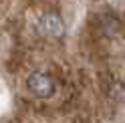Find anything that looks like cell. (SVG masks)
Segmentation results:
<instances>
[{
  "label": "cell",
  "instance_id": "2",
  "mask_svg": "<svg viewBox=\"0 0 125 123\" xmlns=\"http://www.w3.org/2000/svg\"><path fill=\"white\" fill-rule=\"evenodd\" d=\"M41 28H42V34H49V36H62V32H65L62 20L57 14H46V16H42Z\"/></svg>",
  "mask_w": 125,
  "mask_h": 123
},
{
  "label": "cell",
  "instance_id": "1",
  "mask_svg": "<svg viewBox=\"0 0 125 123\" xmlns=\"http://www.w3.org/2000/svg\"><path fill=\"white\" fill-rule=\"evenodd\" d=\"M26 87L32 95L41 97V99H49L54 95V81L49 73L44 71H34L28 75L26 79Z\"/></svg>",
  "mask_w": 125,
  "mask_h": 123
}]
</instances>
